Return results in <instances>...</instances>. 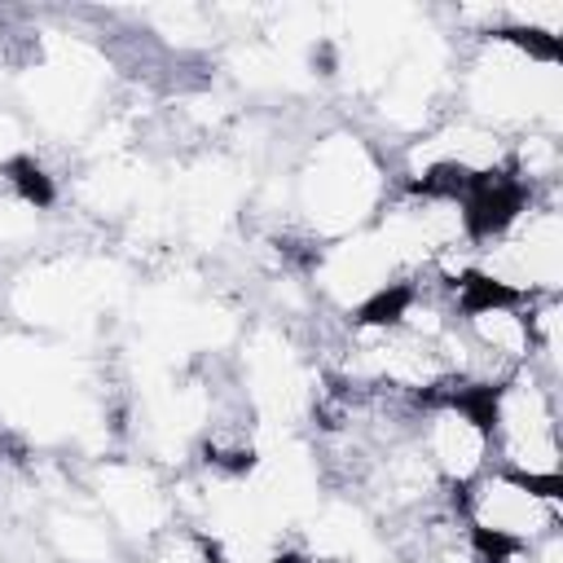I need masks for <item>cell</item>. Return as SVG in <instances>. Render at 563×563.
<instances>
[{"mask_svg":"<svg viewBox=\"0 0 563 563\" xmlns=\"http://www.w3.org/2000/svg\"><path fill=\"white\" fill-rule=\"evenodd\" d=\"M286 176V220L308 251L369 229L396 189L391 150L356 123H325L312 132Z\"/></svg>","mask_w":563,"mask_h":563,"instance_id":"1","label":"cell"},{"mask_svg":"<svg viewBox=\"0 0 563 563\" xmlns=\"http://www.w3.org/2000/svg\"><path fill=\"white\" fill-rule=\"evenodd\" d=\"M453 110L501 132H563V48L528 31H484L462 40L453 75Z\"/></svg>","mask_w":563,"mask_h":563,"instance_id":"2","label":"cell"},{"mask_svg":"<svg viewBox=\"0 0 563 563\" xmlns=\"http://www.w3.org/2000/svg\"><path fill=\"white\" fill-rule=\"evenodd\" d=\"M484 422H488L493 466L563 488V396H559V383H545L532 369L501 378L484 396Z\"/></svg>","mask_w":563,"mask_h":563,"instance_id":"3","label":"cell"},{"mask_svg":"<svg viewBox=\"0 0 563 563\" xmlns=\"http://www.w3.org/2000/svg\"><path fill=\"white\" fill-rule=\"evenodd\" d=\"M453 515L462 519L484 559L501 550H528L563 532V488L488 466L453 493Z\"/></svg>","mask_w":563,"mask_h":563,"instance_id":"4","label":"cell"},{"mask_svg":"<svg viewBox=\"0 0 563 563\" xmlns=\"http://www.w3.org/2000/svg\"><path fill=\"white\" fill-rule=\"evenodd\" d=\"M84 497L97 506V515L110 523L119 545L128 554L163 541L167 532L180 528L176 515V475L163 466L145 462L141 453H101L84 466L79 479Z\"/></svg>","mask_w":563,"mask_h":563,"instance_id":"5","label":"cell"},{"mask_svg":"<svg viewBox=\"0 0 563 563\" xmlns=\"http://www.w3.org/2000/svg\"><path fill=\"white\" fill-rule=\"evenodd\" d=\"M484 396L488 387H444L413 405V444L422 449L427 466L435 471L449 497L493 466Z\"/></svg>","mask_w":563,"mask_h":563,"instance_id":"6","label":"cell"},{"mask_svg":"<svg viewBox=\"0 0 563 563\" xmlns=\"http://www.w3.org/2000/svg\"><path fill=\"white\" fill-rule=\"evenodd\" d=\"M40 550L57 563H123L128 550L110 532V523L97 515V506L79 493H53L40 506Z\"/></svg>","mask_w":563,"mask_h":563,"instance_id":"7","label":"cell"},{"mask_svg":"<svg viewBox=\"0 0 563 563\" xmlns=\"http://www.w3.org/2000/svg\"><path fill=\"white\" fill-rule=\"evenodd\" d=\"M123 563H216V554H211V545H207L194 528H176V532H167L163 541H154V545L128 554Z\"/></svg>","mask_w":563,"mask_h":563,"instance_id":"8","label":"cell"},{"mask_svg":"<svg viewBox=\"0 0 563 563\" xmlns=\"http://www.w3.org/2000/svg\"><path fill=\"white\" fill-rule=\"evenodd\" d=\"M18 563H57V559H53V554H44V550H31V554H26V559H18Z\"/></svg>","mask_w":563,"mask_h":563,"instance_id":"9","label":"cell"}]
</instances>
